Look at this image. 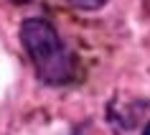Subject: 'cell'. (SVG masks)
<instances>
[{"label": "cell", "mask_w": 150, "mask_h": 135, "mask_svg": "<svg viewBox=\"0 0 150 135\" xmlns=\"http://www.w3.org/2000/svg\"><path fill=\"white\" fill-rule=\"evenodd\" d=\"M13 3H28V0H13Z\"/></svg>", "instance_id": "cell-3"}, {"label": "cell", "mask_w": 150, "mask_h": 135, "mask_svg": "<svg viewBox=\"0 0 150 135\" xmlns=\"http://www.w3.org/2000/svg\"><path fill=\"white\" fill-rule=\"evenodd\" d=\"M71 5H76V8L81 10H97V8H102L107 0H69Z\"/></svg>", "instance_id": "cell-2"}, {"label": "cell", "mask_w": 150, "mask_h": 135, "mask_svg": "<svg viewBox=\"0 0 150 135\" xmlns=\"http://www.w3.org/2000/svg\"><path fill=\"white\" fill-rule=\"evenodd\" d=\"M21 41L31 56L33 66L43 82L48 84H64L71 79L74 66L66 46L61 43L56 28L43 18H28L21 26Z\"/></svg>", "instance_id": "cell-1"}]
</instances>
